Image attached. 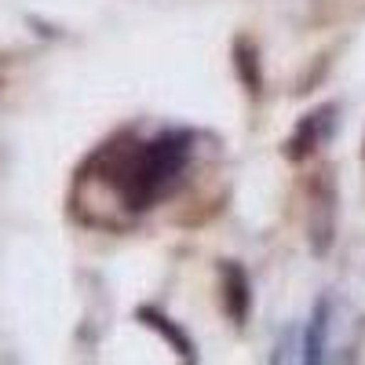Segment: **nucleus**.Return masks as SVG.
I'll list each match as a JSON object with an SVG mask.
<instances>
[{"label": "nucleus", "instance_id": "1", "mask_svg": "<svg viewBox=\"0 0 365 365\" xmlns=\"http://www.w3.org/2000/svg\"><path fill=\"white\" fill-rule=\"evenodd\" d=\"M182 161H187V135H161L139 150H125V158L110 168L106 179L128 201V208H146L175 182Z\"/></svg>", "mask_w": 365, "mask_h": 365}, {"label": "nucleus", "instance_id": "2", "mask_svg": "<svg viewBox=\"0 0 365 365\" xmlns=\"http://www.w3.org/2000/svg\"><path fill=\"white\" fill-rule=\"evenodd\" d=\"M220 278H223V307L241 325L249 318V278H245V270L234 267V263L220 267Z\"/></svg>", "mask_w": 365, "mask_h": 365}, {"label": "nucleus", "instance_id": "3", "mask_svg": "<svg viewBox=\"0 0 365 365\" xmlns=\"http://www.w3.org/2000/svg\"><path fill=\"white\" fill-rule=\"evenodd\" d=\"M234 66H237V77L241 84H245L252 96H259V88H263V73H259V51L249 37H241L234 44Z\"/></svg>", "mask_w": 365, "mask_h": 365}, {"label": "nucleus", "instance_id": "4", "mask_svg": "<svg viewBox=\"0 0 365 365\" xmlns=\"http://www.w3.org/2000/svg\"><path fill=\"white\" fill-rule=\"evenodd\" d=\"M139 318H143V322H146L150 329H158L161 336H165V340H168V344L175 347V354L190 358V361L197 358V354H194V344L187 340V332H182V329H179L175 322H168V318H165L161 311H154V307H139Z\"/></svg>", "mask_w": 365, "mask_h": 365}, {"label": "nucleus", "instance_id": "5", "mask_svg": "<svg viewBox=\"0 0 365 365\" xmlns=\"http://www.w3.org/2000/svg\"><path fill=\"white\" fill-rule=\"evenodd\" d=\"M332 110H318V113H311L303 125L296 128V135L289 139V158H307L311 150L322 143V135H325V117H329Z\"/></svg>", "mask_w": 365, "mask_h": 365}]
</instances>
